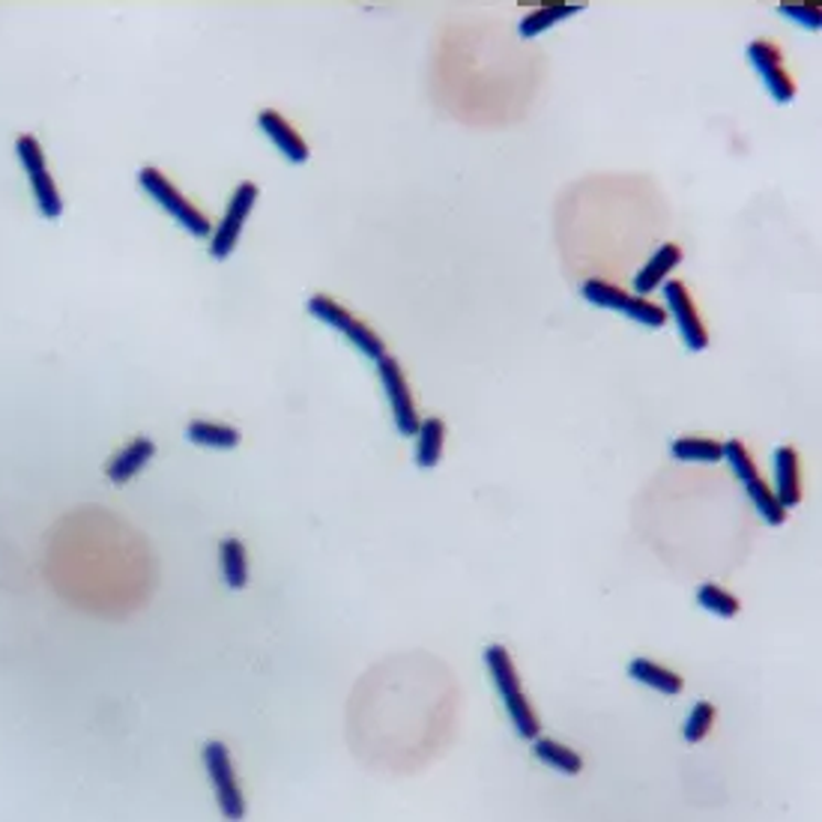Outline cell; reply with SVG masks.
I'll return each mask as SVG.
<instances>
[{"mask_svg":"<svg viewBox=\"0 0 822 822\" xmlns=\"http://www.w3.org/2000/svg\"><path fill=\"white\" fill-rule=\"evenodd\" d=\"M15 156H19L24 174L31 180V192L36 198V206L45 218H61L63 213V201L57 185H54V177L45 164V153H42V145L33 138V135H19L15 138Z\"/></svg>","mask_w":822,"mask_h":822,"instance_id":"8992f818","label":"cell"},{"mask_svg":"<svg viewBox=\"0 0 822 822\" xmlns=\"http://www.w3.org/2000/svg\"><path fill=\"white\" fill-rule=\"evenodd\" d=\"M741 488L748 491L750 503H754V509L760 512V517L766 521V524L781 526L783 521H787V509L778 503V497H775V491L766 484V479H762L760 473L754 476V479H748V482H741Z\"/></svg>","mask_w":822,"mask_h":822,"instance_id":"44dd1931","label":"cell"},{"mask_svg":"<svg viewBox=\"0 0 822 822\" xmlns=\"http://www.w3.org/2000/svg\"><path fill=\"white\" fill-rule=\"evenodd\" d=\"M664 299H668L670 318L676 320L679 332H682V339H685V348H709V332H706L703 320H700V311L697 306H694V297H691L688 285L679 281V278H670V281H664Z\"/></svg>","mask_w":822,"mask_h":822,"instance_id":"30bf717a","label":"cell"},{"mask_svg":"<svg viewBox=\"0 0 822 822\" xmlns=\"http://www.w3.org/2000/svg\"><path fill=\"white\" fill-rule=\"evenodd\" d=\"M778 10H781V15H787V19L799 21L804 31H820L822 28L820 3H811V0H796V3H781Z\"/></svg>","mask_w":822,"mask_h":822,"instance_id":"d4e9b609","label":"cell"},{"mask_svg":"<svg viewBox=\"0 0 822 822\" xmlns=\"http://www.w3.org/2000/svg\"><path fill=\"white\" fill-rule=\"evenodd\" d=\"M628 676L640 682V685H647V688L661 691V694H682V688H685V679L679 676L676 670L661 668V664L649 661V658H634L628 664Z\"/></svg>","mask_w":822,"mask_h":822,"instance_id":"9a60e30c","label":"cell"},{"mask_svg":"<svg viewBox=\"0 0 822 822\" xmlns=\"http://www.w3.org/2000/svg\"><path fill=\"white\" fill-rule=\"evenodd\" d=\"M775 463V497L778 503L790 512L792 505L802 503V467H799V452L792 446H778L771 455Z\"/></svg>","mask_w":822,"mask_h":822,"instance_id":"7c38bea8","label":"cell"},{"mask_svg":"<svg viewBox=\"0 0 822 822\" xmlns=\"http://www.w3.org/2000/svg\"><path fill=\"white\" fill-rule=\"evenodd\" d=\"M204 769L206 778H210V787H213V796H216L218 813H222L227 822L246 820V799H243V787H239L237 781L234 760H231V750H227L225 741H206Z\"/></svg>","mask_w":822,"mask_h":822,"instance_id":"3957f363","label":"cell"},{"mask_svg":"<svg viewBox=\"0 0 822 822\" xmlns=\"http://www.w3.org/2000/svg\"><path fill=\"white\" fill-rule=\"evenodd\" d=\"M697 605L703 607L706 613H712V617H720V619H733L741 610L739 598L730 596V593H727V589H724V586H718V584L700 586Z\"/></svg>","mask_w":822,"mask_h":822,"instance_id":"603a6c76","label":"cell"},{"mask_svg":"<svg viewBox=\"0 0 822 822\" xmlns=\"http://www.w3.org/2000/svg\"><path fill=\"white\" fill-rule=\"evenodd\" d=\"M309 311L314 314V318L320 320V323H327V327L332 329H339L341 335L353 344V348L360 350V353H365L369 360H383L386 356V344H383V339L374 332V329L369 327V323H362L356 314H350L341 302H335L332 297H327V293H314V297L309 299Z\"/></svg>","mask_w":822,"mask_h":822,"instance_id":"5b68a950","label":"cell"},{"mask_svg":"<svg viewBox=\"0 0 822 822\" xmlns=\"http://www.w3.org/2000/svg\"><path fill=\"white\" fill-rule=\"evenodd\" d=\"M670 455L682 463H718L724 461V442L715 437L685 434V437L670 442Z\"/></svg>","mask_w":822,"mask_h":822,"instance_id":"e0dca14e","label":"cell"},{"mask_svg":"<svg viewBox=\"0 0 822 822\" xmlns=\"http://www.w3.org/2000/svg\"><path fill=\"white\" fill-rule=\"evenodd\" d=\"M156 455V442L150 437H135L129 446H124L120 452L111 455V461L105 467V476L111 484H126L129 479L145 470L147 463L153 461Z\"/></svg>","mask_w":822,"mask_h":822,"instance_id":"4fadbf2b","label":"cell"},{"mask_svg":"<svg viewBox=\"0 0 822 822\" xmlns=\"http://www.w3.org/2000/svg\"><path fill=\"white\" fill-rule=\"evenodd\" d=\"M682 264V248L676 243H664V246L655 248V255L649 257L647 264L640 267V273L634 276V297L647 299L655 288H661L673 269Z\"/></svg>","mask_w":822,"mask_h":822,"instance_id":"5bb4252c","label":"cell"},{"mask_svg":"<svg viewBox=\"0 0 822 822\" xmlns=\"http://www.w3.org/2000/svg\"><path fill=\"white\" fill-rule=\"evenodd\" d=\"M580 10H584L580 3H563V0H556V3H542L538 10L530 12V15L517 24V31H521L524 40H533V36H542L547 28H554L556 21L568 19V15H577Z\"/></svg>","mask_w":822,"mask_h":822,"instance_id":"ac0fdd59","label":"cell"},{"mask_svg":"<svg viewBox=\"0 0 822 822\" xmlns=\"http://www.w3.org/2000/svg\"><path fill=\"white\" fill-rule=\"evenodd\" d=\"M257 195H260V189H257L252 180H246V183H239L237 189H234V195L227 201L225 216H222V222H218L216 231H213V237H210V255L216 257V260H225V257L237 248L248 213H252L257 204Z\"/></svg>","mask_w":822,"mask_h":822,"instance_id":"ba28073f","label":"cell"},{"mask_svg":"<svg viewBox=\"0 0 822 822\" xmlns=\"http://www.w3.org/2000/svg\"><path fill=\"white\" fill-rule=\"evenodd\" d=\"M484 664H488V673L493 679V688L503 700L505 712L512 718L514 730L521 739H538L542 733V720L535 715L533 703L526 700L524 685H521V676H517V668H514L512 655L503 643H491L484 649Z\"/></svg>","mask_w":822,"mask_h":822,"instance_id":"6da1fadb","label":"cell"},{"mask_svg":"<svg viewBox=\"0 0 822 822\" xmlns=\"http://www.w3.org/2000/svg\"><path fill=\"white\" fill-rule=\"evenodd\" d=\"M535 741V757L551 766V769L563 771V775H580L584 771V760H580V754L575 748H568L563 741L556 739H533Z\"/></svg>","mask_w":822,"mask_h":822,"instance_id":"ffe728a7","label":"cell"},{"mask_svg":"<svg viewBox=\"0 0 822 822\" xmlns=\"http://www.w3.org/2000/svg\"><path fill=\"white\" fill-rule=\"evenodd\" d=\"M377 377H381V386L386 392L392 407V419H395V428L402 437H416L419 431V413H416V402H413L410 383L404 377L402 362L395 356H383L377 360Z\"/></svg>","mask_w":822,"mask_h":822,"instance_id":"52a82bcc","label":"cell"},{"mask_svg":"<svg viewBox=\"0 0 822 822\" xmlns=\"http://www.w3.org/2000/svg\"><path fill=\"white\" fill-rule=\"evenodd\" d=\"M185 437L198 442V446H206V449H234V446H239V431L234 425H225V421H189Z\"/></svg>","mask_w":822,"mask_h":822,"instance_id":"d6986e66","label":"cell"},{"mask_svg":"<svg viewBox=\"0 0 822 822\" xmlns=\"http://www.w3.org/2000/svg\"><path fill=\"white\" fill-rule=\"evenodd\" d=\"M446 449V421L440 416H425L419 419V431H416V463L431 470L437 467Z\"/></svg>","mask_w":822,"mask_h":822,"instance_id":"2e32d148","label":"cell"},{"mask_svg":"<svg viewBox=\"0 0 822 822\" xmlns=\"http://www.w3.org/2000/svg\"><path fill=\"white\" fill-rule=\"evenodd\" d=\"M138 183H141V189H145L147 195L153 198L156 204L162 206L164 213L174 218L183 231H189L192 237H210V234H213L210 218H206L204 213H201V210H198V206L192 204V201L162 174V171H159V168H141V171H138Z\"/></svg>","mask_w":822,"mask_h":822,"instance_id":"7a4b0ae2","label":"cell"},{"mask_svg":"<svg viewBox=\"0 0 822 822\" xmlns=\"http://www.w3.org/2000/svg\"><path fill=\"white\" fill-rule=\"evenodd\" d=\"M580 297L589 306H598V309L619 311V314H626L628 320H634L640 327L661 329L668 323V311L655 306L652 299L634 297V293L610 285V281H601V278H586L584 285H580Z\"/></svg>","mask_w":822,"mask_h":822,"instance_id":"277c9868","label":"cell"},{"mask_svg":"<svg viewBox=\"0 0 822 822\" xmlns=\"http://www.w3.org/2000/svg\"><path fill=\"white\" fill-rule=\"evenodd\" d=\"M257 126H260V132L267 135L269 141L276 145V150L288 162L293 164H302V162H309V145H306V138L293 129V124H290L288 117H281V114L276 111V108H264V111L257 114Z\"/></svg>","mask_w":822,"mask_h":822,"instance_id":"8fae6325","label":"cell"},{"mask_svg":"<svg viewBox=\"0 0 822 822\" xmlns=\"http://www.w3.org/2000/svg\"><path fill=\"white\" fill-rule=\"evenodd\" d=\"M712 724H715V706L709 700H697L694 709H691L688 720H685V741H703L709 736Z\"/></svg>","mask_w":822,"mask_h":822,"instance_id":"cb8c5ba5","label":"cell"},{"mask_svg":"<svg viewBox=\"0 0 822 822\" xmlns=\"http://www.w3.org/2000/svg\"><path fill=\"white\" fill-rule=\"evenodd\" d=\"M745 54H748L750 66L760 73L762 87L769 90V96L775 103L787 105L796 99V82H792V75L783 70V54L775 42L754 40Z\"/></svg>","mask_w":822,"mask_h":822,"instance_id":"9c48e42d","label":"cell"},{"mask_svg":"<svg viewBox=\"0 0 822 822\" xmlns=\"http://www.w3.org/2000/svg\"><path fill=\"white\" fill-rule=\"evenodd\" d=\"M218 556H222V575H225V584L231 589H243L248 584V554L246 545L239 538H225L222 547H218Z\"/></svg>","mask_w":822,"mask_h":822,"instance_id":"7402d4cb","label":"cell"}]
</instances>
